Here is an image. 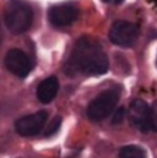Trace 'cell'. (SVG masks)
<instances>
[{
  "instance_id": "obj_6",
  "label": "cell",
  "mask_w": 157,
  "mask_h": 158,
  "mask_svg": "<svg viewBox=\"0 0 157 158\" xmlns=\"http://www.w3.org/2000/svg\"><path fill=\"white\" fill-rule=\"evenodd\" d=\"M128 118L130 124L141 132H147L151 129L150 108L142 99H135L128 110Z\"/></svg>"
},
{
  "instance_id": "obj_1",
  "label": "cell",
  "mask_w": 157,
  "mask_h": 158,
  "mask_svg": "<svg viewBox=\"0 0 157 158\" xmlns=\"http://www.w3.org/2000/svg\"><path fill=\"white\" fill-rule=\"evenodd\" d=\"M108 58L101 44L90 37H82L76 42L66 64L65 74L75 76L78 74L97 76L108 71Z\"/></svg>"
},
{
  "instance_id": "obj_7",
  "label": "cell",
  "mask_w": 157,
  "mask_h": 158,
  "mask_svg": "<svg viewBox=\"0 0 157 158\" xmlns=\"http://www.w3.org/2000/svg\"><path fill=\"white\" fill-rule=\"evenodd\" d=\"M47 119L48 113L45 110H40L19 119L15 124V129L21 136H35L42 131Z\"/></svg>"
},
{
  "instance_id": "obj_2",
  "label": "cell",
  "mask_w": 157,
  "mask_h": 158,
  "mask_svg": "<svg viewBox=\"0 0 157 158\" xmlns=\"http://www.w3.org/2000/svg\"><path fill=\"white\" fill-rule=\"evenodd\" d=\"M33 14L28 4L22 0H11L5 11V25L14 35L26 32L32 23Z\"/></svg>"
},
{
  "instance_id": "obj_4",
  "label": "cell",
  "mask_w": 157,
  "mask_h": 158,
  "mask_svg": "<svg viewBox=\"0 0 157 158\" xmlns=\"http://www.w3.org/2000/svg\"><path fill=\"white\" fill-rule=\"evenodd\" d=\"M139 36L138 27L134 23L126 21H117L113 23L109 31V38L112 43L119 47H131Z\"/></svg>"
},
{
  "instance_id": "obj_11",
  "label": "cell",
  "mask_w": 157,
  "mask_h": 158,
  "mask_svg": "<svg viewBox=\"0 0 157 158\" xmlns=\"http://www.w3.org/2000/svg\"><path fill=\"white\" fill-rule=\"evenodd\" d=\"M60 124H62V118H60V117H55V118L49 123V125H48V127H47L44 135H45V136L54 135V134L60 129Z\"/></svg>"
},
{
  "instance_id": "obj_5",
  "label": "cell",
  "mask_w": 157,
  "mask_h": 158,
  "mask_svg": "<svg viewBox=\"0 0 157 158\" xmlns=\"http://www.w3.org/2000/svg\"><path fill=\"white\" fill-rule=\"evenodd\" d=\"M4 63H5L6 69L20 79L26 77L32 70V64H31L30 58L27 56L26 53H23L20 49L9 50L5 56Z\"/></svg>"
},
{
  "instance_id": "obj_3",
  "label": "cell",
  "mask_w": 157,
  "mask_h": 158,
  "mask_svg": "<svg viewBox=\"0 0 157 158\" xmlns=\"http://www.w3.org/2000/svg\"><path fill=\"white\" fill-rule=\"evenodd\" d=\"M119 99L118 92L109 89L98 94L87 107V117L91 120H102L107 118L116 108Z\"/></svg>"
},
{
  "instance_id": "obj_12",
  "label": "cell",
  "mask_w": 157,
  "mask_h": 158,
  "mask_svg": "<svg viewBox=\"0 0 157 158\" xmlns=\"http://www.w3.org/2000/svg\"><path fill=\"white\" fill-rule=\"evenodd\" d=\"M150 121H151V129L157 131V101L150 108Z\"/></svg>"
},
{
  "instance_id": "obj_10",
  "label": "cell",
  "mask_w": 157,
  "mask_h": 158,
  "mask_svg": "<svg viewBox=\"0 0 157 158\" xmlns=\"http://www.w3.org/2000/svg\"><path fill=\"white\" fill-rule=\"evenodd\" d=\"M119 158H146V152L139 146H124L119 151Z\"/></svg>"
},
{
  "instance_id": "obj_13",
  "label": "cell",
  "mask_w": 157,
  "mask_h": 158,
  "mask_svg": "<svg viewBox=\"0 0 157 158\" xmlns=\"http://www.w3.org/2000/svg\"><path fill=\"white\" fill-rule=\"evenodd\" d=\"M124 117H125V109H124L123 107H120V108H118V110L114 113L113 119H112V123H113L114 125L121 124L123 120H124Z\"/></svg>"
},
{
  "instance_id": "obj_8",
  "label": "cell",
  "mask_w": 157,
  "mask_h": 158,
  "mask_svg": "<svg viewBox=\"0 0 157 158\" xmlns=\"http://www.w3.org/2000/svg\"><path fill=\"white\" fill-rule=\"evenodd\" d=\"M78 17V10L71 4H62L52 6L48 11V20L53 26L64 27L71 25Z\"/></svg>"
},
{
  "instance_id": "obj_9",
  "label": "cell",
  "mask_w": 157,
  "mask_h": 158,
  "mask_svg": "<svg viewBox=\"0 0 157 158\" xmlns=\"http://www.w3.org/2000/svg\"><path fill=\"white\" fill-rule=\"evenodd\" d=\"M59 89V82L58 79L55 76H50L48 79L43 80L37 87V98L39 99V102L47 104L50 103Z\"/></svg>"
},
{
  "instance_id": "obj_14",
  "label": "cell",
  "mask_w": 157,
  "mask_h": 158,
  "mask_svg": "<svg viewBox=\"0 0 157 158\" xmlns=\"http://www.w3.org/2000/svg\"><path fill=\"white\" fill-rule=\"evenodd\" d=\"M103 2H107V4H114V5H118L120 2H123L124 0H102Z\"/></svg>"
}]
</instances>
